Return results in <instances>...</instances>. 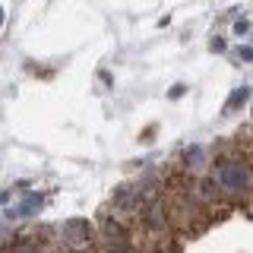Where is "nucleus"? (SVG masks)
I'll return each mask as SVG.
<instances>
[{"mask_svg":"<svg viewBox=\"0 0 253 253\" xmlns=\"http://www.w3.org/2000/svg\"><path fill=\"white\" fill-rule=\"evenodd\" d=\"M105 253H136V250H133L126 241H114V244H108V247H105Z\"/></svg>","mask_w":253,"mask_h":253,"instance_id":"nucleus-7","label":"nucleus"},{"mask_svg":"<svg viewBox=\"0 0 253 253\" xmlns=\"http://www.w3.org/2000/svg\"><path fill=\"white\" fill-rule=\"evenodd\" d=\"M0 26H3V10H0Z\"/></svg>","mask_w":253,"mask_h":253,"instance_id":"nucleus-12","label":"nucleus"},{"mask_svg":"<svg viewBox=\"0 0 253 253\" xmlns=\"http://www.w3.org/2000/svg\"><path fill=\"white\" fill-rule=\"evenodd\" d=\"M101 234H105L111 244L126 241V228H124V221H117V218H101Z\"/></svg>","mask_w":253,"mask_h":253,"instance_id":"nucleus-4","label":"nucleus"},{"mask_svg":"<svg viewBox=\"0 0 253 253\" xmlns=\"http://www.w3.org/2000/svg\"><path fill=\"white\" fill-rule=\"evenodd\" d=\"M225 47V38H212V51H221Z\"/></svg>","mask_w":253,"mask_h":253,"instance_id":"nucleus-10","label":"nucleus"},{"mask_svg":"<svg viewBox=\"0 0 253 253\" xmlns=\"http://www.w3.org/2000/svg\"><path fill=\"white\" fill-rule=\"evenodd\" d=\"M247 98H250V89H247V85H241V89H237V92H231V98H228L225 111H237V108H241V105H244V101H247Z\"/></svg>","mask_w":253,"mask_h":253,"instance_id":"nucleus-5","label":"nucleus"},{"mask_svg":"<svg viewBox=\"0 0 253 253\" xmlns=\"http://www.w3.org/2000/svg\"><path fill=\"white\" fill-rule=\"evenodd\" d=\"M215 184H218V190L221 193H244V190L250 187V180H253V171L247 168V162H241V158H218V165H215Z\"/></svg>","mask_w":253,"mask_h":253,"instance_id":"nucleus-1","label":"nucleus"},{"mask_svg":"<svg viewBox=\"0 0 253 253\" xmlns=\"http://www.w3.org/2000/svg\"><path fill=\"white\" fill-rule=\"evenodd\" d=\"M92 225L89 221H83V218H76V221H67V225H63V237H67L70 244H79V247H83V244H89L92 241Z\"/></svg>","mask_w":253,"mask_h":253,"instance_id":"nucleus-2","label":"nucleus"},{"mask_svg":"<svg viewBox=\"0 0 253 253\" xmlns=\"http://www.w3.org/2000/svg\"><path fill=\"white\" fill-rule=\"evenodd\" d=\"M237 60L250 63L253 60V44H241V47H237Z\"/></svg>","mask_w":253,"mask_h":253,"instance_id":"nucleus-8","label":"nucleus"},{"mask_svg":"<svg viewBox=\"0 0 253 253\" xmlns=\"http://www.w3.org/2000/svg\"><path fill=\"white\" fill-rule=\"evenodd\" d=\"M234 35H250V19H237L234 22Z\"/></svg>","mask_w":253,"mask_h":253,"instance_id":"nucleus-9","label":"nucleus"},{"mask_svg":"<svg viewBox=\"0 0 253 253\" xmlns=\"http://www.w3.org/2000/svg\"><path fill=\"white\" fill-rule=\"evenodd\" d=\"M184 92H187V89H184V85H174V89H171L168 95H171V98H177V95H184Z\"/></svg>","mask_w":253,"mask_h":253,"instance_id":"nucleus-11","label":"nucleus"},{"mask_svg":"<svg viewBox=\"0 0 253 253\" xmlns=\"http://www.w3.org/2000/svg\"><path fill=\"white\" fill-rule=\"evenodd\" d=\"M44 206V196L42 193H29V196H22V203L13 209V215H22V218H29V215H35L38 209Z\"/></svg>","mask_w":253,"mask_h":253,"instance_id":"nucleus-3","label":"nucleus"},{"mask_svg":"<svg viewBox=\"0 0 253 253\" xmlns=\"http://www.w3.org/2000/svg\"><path fill=\"white\" fill-rule=\"evenodd\" d=\"M203 158H206V152H203L200 146H193V149H187V152H184V162L187 165H200Z\"/></svg>","mask_w":253,"mask_h":253,"instance_id":"nucleus-6","label":"nucleus"}]
</instances>
